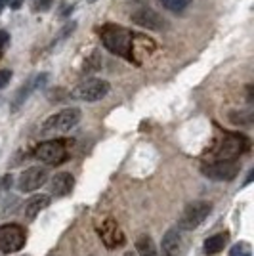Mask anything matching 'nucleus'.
<instances>
[{
	"label": "nucleus",
	"mask_w": 254,
	"mask_h": 256,
	"mask_svg": "<svg viewBox=\"0 0 254 256\" xmlns=\"http://www.w3.org/2000/svg\"><path fill=\"white\" fill-rule=\"evenodd\" d=\"M248 148H250V142L243 134L226 132L210 150V160H235L244 151H248Z\"/></svg>",
	"instance_id": "1"
},
{
	"label": "nucleus",
	"mask_w": 254,
	"mask_h": 256,
	"mask_svg": "<svg viewBox=\"0 0 254 256\" xmlns=\"http://www.w3.org/2000/svg\"><path fill=\"white\" fill-rule=\"evenodd\" d=\"M132 38L134 34L124 29V27H116V25H106L102 29V42L109 52L115 56H120L124 60H132Z\"/></svg>",
	"instance_id": "2"
},
{
	"label": "nucleus",
	"mask_w": 254,
	"mask_h": 256,
	"mask_svg": "<svg viewBox=\"0 0 254 256\" xmlns=\"http://www.w3.org/2000/svg\"><path fill=\"white\" fill-rule=\"evenodd\" d=\"M212 212V203L208 201H193L190 203L184 212H182L180 220H178V230L180 232H193L208 218V214Z\"/></svg>",
	"instance_id": "3"
},
{
	"label": "nucleus",
	"mask_w": 254,
	"mask_h": 256,
	"mask_svg": "<svg viewBox=\"0 0 254 256\" xmlns=\"http://www.w3.org/2000/svg\"><path fill=\"white\" fill-rule=\"evenodd\" d=\"M80 122V111L76 107H69L52 117H48L42 124V134H60V132H69Z\"/></svg>",
	"instance_id": "4"
},
{
	"label": "nucleus",
	"mask_w": 254,
	"mask_h": 256,
	"mask_svg": "<svg viewBox=\"0 0 254 256\" xmlns=\"http://www.w3.org/2000/svg\"><path fill=\"white\" fill-rule=\"evenodd\" d=\"M34 159H38L44 164H50V166H58L67 159V148H65L64 140H48L38 144L34 151H32Z\"/></svg>",
	"instance_id": "5"
},
{
	"label": "nucleus",
	"mask_w": 254,
	"mask_h": 256,
	"mask_svg": "<svg viewBox=\"0 0 254 256\" xmlns=\"http://www.w3.org/2000/svg\"><path fill=\"white\" fill-rule=\"evenodd\" d=\"M27 232L20 224H4L0 226V252H18L25 246Z\"/></svg>",
	"instance_id": "6"
},
{
	"label": "nucleus",
	"mask_w": 254,
	"mask_h": 256,
	"mask_svg": "<svg viewBox=\"0 0 254 256\" xmlns=\"http://www.w3.org/2000/svg\"><path fill=\"white\" fill-rule=\"evenodd\" d=\"M201 172L208 180L232 182L239 174V164L235 160H208L201 164Z\"/></svg>",
	"instance_id": "7"
},
{
	"label": "nucleus",
	"mask_w": 254,
	"mask_h": 256,
	"mask_svg": "<svg viewBox=\"0 0 254 256\" xmlns=\"http://www.w3.org/2000/svg\"><path fill=\"white\" fill-rule=\"evenodd\" d=\"M109 94V82L102 78H86L78 86H74L71 96L74 100H82V102H98L104 100Z\"/></svg>",
	"instance_id": "8"
},
{
	"label": "nucleus",
	"mask_w": 254,
	"mask_h": 256,
	"mask_svg": "<svg viewBox=\"0 0 254 256\" xmlns=\"http://www.w3.org/2000/svg\"><path fill=\"white\" fill-rule=\"evenodd\" d=\"M98 235L102 239V243L106 245V248L109 250H115L126 243V235L122 232V228L116 224V220L113 218H107L102 224L98 226Z\"/></svg>",
	"instance_id": "9"
},
{
	"label": "nucleus",
	"mask_w": 254,
	"mask_h": 256,
	"mask_svg": "<svg viewBox=\"0 0 254 256\" xmlns=\"http://www.w3.org/2000/svg\"><path fill=\"white\" fill-rule=\"evenodd\" d=\"M48 182V170L44 166H31L23 170L18 178V190L22 193H31L40 190L44 184Z\"/></svg>",
	"instance_id": "10"
},
{
	"label": "nucleus",
	"mask_w": 254,
	"mask_h": 256,
	"mask_svg": "<svg viewBox=\"0 0 254 256\" xmlns=\"http://www.w3.org/2000/svg\"><path fill=\"white\" fill-rule=\"evenodd\" d=\"M132 23H136L144 29H151V31H162L166 27V23L162 20V16L157 14L153 8H140L132 14Z\"/></svg>",
	"instance_id": "11"
},
{
	"label": "nucleus",
	"mask_w": 254,
	"mask_h": 256,
	"mask_svg": "<svg viewBox=\"0 0 254 256\" xmlns=\"http://www.w3.org/2000/svg\"><path fill=\"white\" fill-rule=\"evenodd\" d=\"M48 82V75L46 73H40V75H34L29 80V82H25V84L16 92V96H14V102H12V111H18L20 107L29 100L34 90H38V88H42L44 84Z\"/></svg>",
	"instance_id": "12"
},
{
	"label": "nucleus",
	"mask_w": 254,
	"mask_h": 256,
	"mask_svg": "<svg viewBox=\"0 0 254 256\" xmlns=\"http://www.w3.org/2000/svg\"><path fill=\"white\" fill-rule=\"evenodd\" d=\"M182 248V232L178 228H170L162 235L160 241V252L159 256H178Z\"/></svg>",
	"instance_id": "13"
},
{
	"label": "nucleus",
	"mask_w": 254,
	"mask_h": 256,
	"mask_svg": "<svg viewBox=\"0 0 254 256\" xmlns=\"http://www.w3.org/2000/svg\"><path fill=\"white\" fill-rule=\"evenodd\" d=\"M50 203H52V197H50V195H44V193L32 195L31 199L25 203V206H23V216H25L27 220H34L42 210H46V208L50 206Z\"/></svg>",
	"instance_id": "14"
},
{
	"label": "nucleus",
	"mask_w": 254,
	"mask_h": 256,
	"mask_svg": "<svg viewBox=\"0 0 254 256\" xmlns=\"http://www.w3.org/2000/svg\"><path fill=\"white\" fill-rule=\"evenodd\" d=\"M73 188H74V178L73 174H69V172H60L50 182V190H52L54 197H67L69 193L73 192Z\"/></svg>",
	"instance_id": "15"
},
{
	"label": "nucleus",
	"mask_w": 254,
	"mask_h": 256,
	"mask_svg": "<svg viewBox=\"0 0 254 256\" xmlns=\"http://www.w3.org/2000/svg\"><path fill=\"white\" fill-rule=\"evenodd\" d=\"M228 239H230V234L228 232H224V234H216L212 235V237H208L206 241H204V245H202V248H204V254H218L220 250H224V246L228 245Z\"/></svg>",
	"instance_id": "16"
},
{
	"label": "nucleus",
	"mask_w": 254,
	"mask_h": 256,
	"mask_svg": "<svg viewBox=\"0 0 254 256\" xmlns=\"http://www.w3.org/2000/svg\"><path fill=\"white\" fill-rule=\"evenodd\" d=\"M136 256H159L157 245L151 235L144 234L136 239Z\"/></svg>",
	"instance_id": "17"
},
{
	"label": "nucleus",
	"mask_w": 254,
	"mask_h": 256,
	"mask_svg": "<svg viewBox=\"0 0 254 256\" xmlns=\"http://www.w3.org/2000/svg\"><path fill=\"white\" fill-rule=\"evenodd\" d=\"M230 120L237 126H250L254 120V113L252 111H232Z\"/></svg>",
	"instance_id": "18"
},
{
	"label": "nucleus",
	"mask_w": 254,
	"mask_h": 256,
	"mask_svg": "<svg viewBox=\"0 0 254 256\" xmlns=\"http://www.w3.org/2000/svg\"><path fill=\"white\" fill-rule=\"evenodd\" d=\"M159 2L164 10L174 12V14H180L191 4V0H159Z\"/></svg>",
	"instance_id": "19"
},
{
	"label": "nucleus",
	"mask_w": 254,
	"mask_h": 256,
	"mask_svg": "<svg viewBox=\"0 0 254 256\" xmlns=\"http://www.w3.org/2000/svg\"><path fill=\"white\" fill-rule=\"evenodd\" d=\"M98 69H102V58H100V54L98 52H92L84 60L82 71H84V73H94V71H98Z\"/></svg>",
	"instance_id": "20"
},
{
	"label": "nucleus",
	"mask_w": 254,
	"mask_h": 256,
	"mask_svg": "<svg viewBox=\"0 0 254 256\" xmlns=\"http://www.w3.org/2000/svg\"><path fill=\"white\" fill-rule=\"evenodd\" d=\"M250 254H252V250H250L248 243H239V245L233 246L232 252H230V256H250Z\"/></svg>",
	"instance_id": "21"
},
{
	"label": "nucleus",
	"mask_w": 254,
	"mask_h": 256,
	"mask_svg": "<svg viewBox=\"0 0 254 256\" xmlns=\"http://www.w3.org/2000/svg\"><path fill=\"white\" fill-rule=\"evenodd\" d=\"M10 42V32L8 31H0V60H2V56H4V50H6V46Z\"/></svg>",
	"instance_id": "22"
},
{
	"label": "nucleus",
	"mask_w": 254,
	"mask_h": 256,
	"mask_svg": "<svg viewBox=\"0 0 254 256\" xmlns=\"http://www.w3.org/2000/svg\"><path fill=\"white\" fill-rule=\"evenodd\" d=\"M12 75L14 73H12L10 69H0V90L8 86V82L12 80Z\"/></svg>",
	"instance_id": "23"
},
{
	"label": "nucleus",
	"mask_w": 254,
	"mask_h": 256,
	"mask_svg": "<svg viewBox=\"0 0 254 256\" xmlns=\"http://www.w3.org/2000/svg\"><path fill=\"white\" fill-rule=\"evenodd\" d=\"M54 0H34V10L38 12H48L52 8Z\"/></svg>",
	"instance_id": "24"
},
{
	"label": "nucleus",
	"mask_w": 254,
	"mask_h": 256,
	"mask_svg": "<svg viewBox=\"0 0 254 256\" xmlns=\"http://www.w3.org/2000/svg\"><path fill=\"white\" fill-rule=\"evenodd\" d=\"M12 188V176H4L0 180V190H10Z\"/></svg>",
	"instance_id": "25"
},
{
	"label": "nucleus",
	"mask_w": 254,
	"mask_h": 256,
	"mask_svg": "<svg viewBox=\"0 0 254 256\" xmlns=\"http://www.w3.org/2000/svg\"><path fill=\"white\" fill-rule=\"evenodd\" d=\"M8 4H10V8L12 10H20L23 6V0H6Z\"/></svg>",
	"instance_id": "26"
},
{
	"label": "nucleus",
	"mask_w": 254,
	"mask_h": 256,
	"mask_svg": "<svg viewBox=\"0 0 254 256\" xmlns=\"http://www.w3.org/2000/svg\"><path fill=\"white\" fill-rule=\"evenodd\" d=\"M252 176H254V170H250V172H248V176H246V180H244V186L252 182Z\"/></svg>",
	"instance_id": "27"
},
{
	"label": "nucleus",
	"mask_w": 254,
	"mask_h": 256,
	"mask_svg": "<svg viewBox=\"0 0 254 256\" xmlns=\"http://www.w3.org/2000/svg\"><path fill=\"white\" fill-rule=\"evenodd\" d=\"M4 4H6V0H0V14H2V10H4Z\"/></svg>",
	"instance_id": "28"
},
{
	"label": "nucleus",
	"mask_w": 254,
	"mask_h": 256,
	"mask_svg": "<svg viewBox=\"0 0 254 256\" xmlns=\"http://www.w3.org/2000/svg\"><path fill=\"white\" fill-rule=\"evenodd\" d=\"M122 256H136V252H124Z\"/></svg>",
	"instance_id": "29"
},
{
	"label": "nucleus",
	"mask_w": 254,
	"mask_h": 256,
	"mask_svg": "<svg viewBox=\"0 0 254 256\" xmlns=\"http://www.w3.org/2000/svg\"><path fill=\"white\" fill-rule=\"evenodd\" d=\"M88 2H96V0H88Z\"/></svg>",
	"instance_id": "30"
}]
</instances>
